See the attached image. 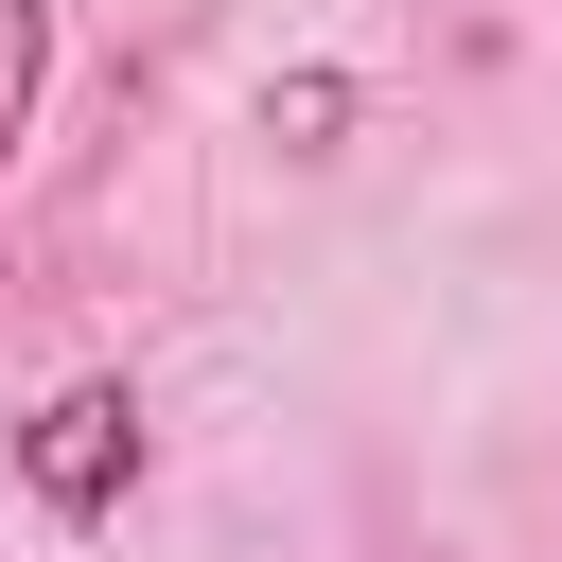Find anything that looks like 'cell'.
<instances>
[{"label":"cell","instance_id":"obj_1","mask_svg":"<svg viewBox=\"0 0 562 562\" xmlns=\"http://www.w3.org/2000/svg\"><path fill=\"white\" fill-rule=\"evenodd\" d=\"M18 492L53 509V527H105L123 492H140V404L88 369V386H53L35 422H18Z\"/></svg>","mask_w":562,"mask_h":562},{"label":"cell","instance_id":"obj_2","mask_svg":"<svg viewBox=\"0 0 562 562\" xmlns=\"http://www.w3.org/2000/svg\"><path fill=\"white\" fill-rule=\"evenodd\" d=\"M35 70H53V0H0V158L35 123Z\"/></svg>","mask_w":562,"mask_h":562}]
</instances>
